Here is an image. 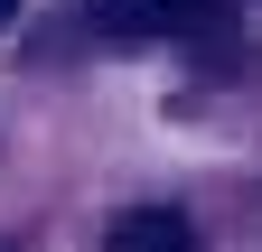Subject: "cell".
Segmentation results:
<instances>
[{
    "label": "cell",
    "mask_w": 262,
    "mask_h": 252,
    "mask_svg": "<svg viewBox=\"0 0 262 252\" xmlns=\"http://www.w3.org/2000/svg\"><path fill=\"white\" fill-rule=\"evenodd\" d=\"M225 0H94V19L113 28V38H187V28H206Z\"/></svg>",
    "instance_id": "obj_1"
},
{
    "label": "cell",
    "mask_w": 262,
    "mask_h": 252,
    "mask_svg": "<svg viewBox=\"0 0 262 252\" xmlns=\"http://www.w3.org/2000/svg\"><path fill=\"white\" fill-rule=\"evenodd\" d=\"M10 10H19V0H0V19H10Z\"/></svg>",
    "instance_id": "obj_3"
},
{
    "label": "cell",
    "mask_w": 262,
    "mask_h": 252,
    "mask_svg": "<svg viewBox=\"0 0 262 252\" xmlns=\"http://www.w3.org/2000/svg\"><path fill=\"white\" fill-rule=\"evenodd\" d=\"M103 252H196V224L178 206H131L122 224L103 234Z\"/></svg>",
    "instance_id": "obj_2"
}]
</instances>
